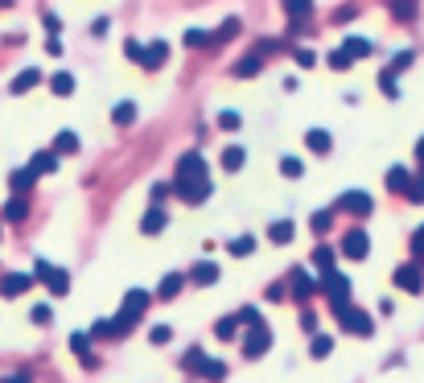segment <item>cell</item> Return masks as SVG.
<instances>
[{"label": "cell", "mask_w": 424, "mask_h": 383, "mask_svg": "<svg viewBox=\"0 0 424 383\" xmlns=\"http://www.w3.org/2000/svg\"><path fill=\"white\" fill-rule=\"evenodd\" d=\"M173 190H177V198L190 202V206H198V202L210 198V173H206L202 153H186V157L177 161V182H173Z\"/></svg>", "instance_id": "1"}, {"label": "cell", "mask_w": 424, "mask_h": 383, "mask_svg": "<svg viewBox=\"0 0 424 383\" xmlns=\"http://www.w3.org/2000/svg\"><path fill=\"white\" fill-rule=\"evenodd\" d=\"M317 289H322V293L330 297V305H334V314L350 305V281H346L342 272H334V268H330V272H322V285H317Z\"/></svg>", "instance_id": "2"}, {"label": "cell", "mask_w": 424, "mask_h": 383, "mask_svg": "<svg viewBox=\"0 0 424 383\" xmlns=\"http://www.w3.org/2000/svg\"><path fill=\"white\" fill-rule=\"evenodd\" d=\"M33 276L45 281V289H49L54 297H66V293H70V276H66V268H54L49 260H37V264H33Z\"/></svg>", "instance_id": "3"}, {"label": "cell", "mask_w": 424, "mask_h": 383, "mask_svg": "<svg viewBox=\"0 0 424 383\" xmlns=\"http://www.w3.org/2000/svg\"><path fill=\"white\" fill-rule=\"evenodd\" d=\"M272 347V330H268V322L264 318H256V322H247V338H243V355L247 359H260L264 351Z\"/></svg>", "instance_id": "4"}, {"label": "cell", "mask_w": 424, "mask_h": 383, "mask_svg": "<svg viewBox=\"0 0 424 383\" xmlns=\"http://www.w3.org/2000/svg\"><path fill=\"white\" fill-rule=\"evenodd\" d=\"M338 322H342V330H346V334H355V338H371V334H375V322H371L363 309H355V305L338 309Z\"/></svg>", "instance_id": "5"}, {"label": "cell", "mask_w": 424, "mask_h": 383, "mask_svg": "<svg viewBox=\"0 0 424 383\" xmlns=\"http://www.w3.org/2000/svg\"><path fill=\"white\" fill-rule=\"evenodd\" d=\"M367 252H371L367 231H363V227H350V231L342 235V256H350V260H367Z\"/></svg>", "instance_id": "6"}, {"label": "cell", "mask_w": 424, "mask_h": 383, "mask_svg": "<svg viewBox=\"0 0 424 383\" xmlns=\"http://www.w3.org/2000/svg\"><path fill=\"white\" fill-rule=\"evenodd\" d=\"M396 285H400L404 293H421L424 289V268L421 264H400V268H396Z\"/></svg>", "instance_id": "7"}, {"label": "cell", "mask_w": 424, "mask_h": 383, "mask_svg": "<svg viewBox=\"0 0 424 383\" xmlns=\"http://www.w3.org/2000/svg\"><path fill=\"white\" fill-rule=\"evenodd\" d=\"M346 215H359V219H367L371 210H375V202H371V194H363V190H350V194H342V202H338Z\"/></svg>", "instance_id": "8"}, {"label": "cell", "mask_w": 424, "mask_h": 383, "mask_svg": "<svg viewBox=\"0 0 424 383\" xmlns=\"http://www.w3.org/2000/svg\"><path fill=\"white\" fill-rule=\"evenodd\" d=\"M289 293H293L297 301H309V297L317 293V281H313V276H309L305 268H297V272L289 276Z\"/></svg>", "instance_id": "9"}, {"label": "cell", "mask_w": 424, "mask_h": 383, "mask_svg": "<svg viewBox=\"0 0 424 383\" xmlns=\"http://www.w3.org/2000/svg\"><path fill=\"white\" fill-rule=\"evenodd\" d=\"M165 58H169V45H165V41H153L148 50H140V58H136V62H140V66H148V70H157V66H165Z\"/></svg>", "instance_id": "10"}, {"label": "cell", "mask_w": 424, "mask_h": 383, "mask_svg": "<svg viewBox=\"0 0 424 383\" xmlns=\"http://www.w3.org/2000/svg\"><path fill=\"white\" fill-rule=\"evenodd\" d=\"M29 285H33V276H29V272H8V276L0 281V293H4V297H21Z\"/></svg>", "instance_id": "11"}, {"label": "cell", "mask_w": 424, "mask_h": 383, "mask_svg": "<svg viewBox=\"0 0 424 383\" xmlns=\"http://www.w3.org/2000/svg\"><path fill=\"white\" fill-rule=\"evenodd\" d=\"M54 169H58V157H54V153H33V161H29V173H33V177L54 173Z\"/></svg>", "instance_id": "12"}, {"label": "cell", "mask_w": 424, "mask_h": 383, "mask_svg": "<svg viewBox=\"0 0 424 383\" xmlns=\"http://www.w3.org/2000/svg\"><path fill=\"white\" fill-rule=\"evenodd\" d=\"M190 281H194V285H214V281H219V264H210V260H202V264H194V272H190Z\"/></svg>", "instance_id": "13"}, {"label": "cell", "mask_w": 424, "mask_h": 383, "mask_svg": "<svg viewBox=\"0 0 424 383\" xmlns=\"http://www.w3.org/2000/svg\"><path fill=\"white\" fill-rule=\"evenodd\" d=\"M148 301H153V297H148V293H144V289H132V293H128V297H124V309H128V314H132V318H140V314H144V309H148Z\"/></svg>", "instance_id": "14"}, {"label": "cell", "mask_w": 424, "mask_h": 383, "mask_svg": "<svg viewBox=\"0 0 424 383\" xmlns=\"http://www.w3.org/2000/svg\"><path fill=\"white\" fill-rule=\"evenodd\" d=\"M284 12L293 17V25H305L313 12V0H284Z\"/></svg>", "instance_id": "15"}, {"label": "cell", "mask_w": 424, "mask_h": 383, "mask_svg": "<svg viewBox=\"0 0 424 383\" xmlns=\"http://www.w3.org/2000/svg\"><path fill=\"white\" fill-rule=\"evenodd\" d=\"M305 144H309L313 153H330V144H334V140H330V132H326V128H309V132H305Z\"/></svg>", "instance_id": "16"}, {"label": "cell", "mask_w": 424, "mask_h": 383, "mask_svg": "<svg viewBox=\"0 0 424 383\" xmlns=\"http://www.w3.org/2000/svg\"><path fill=\"white\" fill-rule=\"evenodd\" d=\"M140 231H144V235H161V231H165V210H161V206H153V210L144 215Z\"/></svg>", "instance_id": "17"}, {"label": "cell", "mask_w": 424, "mask_h": 383, "mask_svg": "<svg viewBox=\"0 0 424 383\" xmlns=\"http://www.w3.org/2000/svg\"><path fill=\"white\" fill-rule=\"evenodd\" d=\"M388 8H392V17H396V21H404V25H408V21H416V8H421V4H416V0H392Z\"/></svg>", "instance_id": "18"}, {"label": "cell", "mask_w": 424, "mask_h": 383, "mask_svg": "<svg viewBox=\"0 0 424 383\" xmlns=\"http://www.w3.org/2000/svg\"><path fill=\"white\" fill-rule=\"evenodd\" d=\"M342 54H346L350 62H355V58H367V54H371V41H363V37H346V41H342Z\"/></svg>", "instance_id": "19"}, {"label": "cell", "mask_w": 424, "mask_h": 383, "mask_svg": "<svg viewBox=\"0 0 424 383\" xmlns=\"http://www.w3.org/2000/svg\"><path fill=\"white\" fill-rule=\"evenodd\" d=\"M33 83H41V70H33V66H29V70H21V74L12 78V95H25Z\"/></svg>", "instance_id": "20"}, {"label": "cell", "mask_w": 424, "mask_h": 383, "mask_svg": "<svg viewBox=\"0 0 424 383\" xmlns=\"http://www.w3.org/2000/svg\"><path fill=\"white\" fill-rule=\"evenodd\" d=\"M243 161H247V153H243L239 144H231V149H223V169H227V173H235V169H243Z\"/></svg>", "instance_id": "21"}, {"label": "cell", "mask_w": 424, "mask_h": 383, "mask_svg": "<svg viewBox=\"0 0 424 383\" xmlns=\"http://www.w3.org/2000/svg\"><path fill=\"white\" fill-rule=\"evenodd\" d=\"M181 285H186V276H181V272H169V276L161 281L157 297H165V301H169V297H177V293H181Z\"/></svg>", "instance_id": "22"}, {"label": "cell", "mask_w": 424, "mask_h": 383, "mask_svg": "<svg viewBox=\"0 0 424 383\" xmlns=\"http://www.w3.org/2000/svg\"><path fill=\"white\" fill-rule=\"evenodd\" d=\"M111 120H115V124H124V128H128V124H136V103H115V107H111Z\"/></svg>", "instance_id": "23"}, {"label": "cell", "mask_w": 424, "mask_h": 383, "mask_svg": "<svg viewBox=\"0 0 424 383\" xmlns=\"http://www.w3.org/2000/svg\"><path fill=\"white\" fill-rule=\"evenodd\" d=\"M25 215H29V202H25V198H21V194H16V198H12V202H8V206H4V219H8V223H21V219H25Z\"/></svg>", "instance_id": "24"}, {"label": "cell", "mask_w": 424, "mask_h": 383, "mask_svg": "<svg viewBox=\"0 0 424 383\" xmlns=\"http://www.w3.org/2000/svg\"><path fill=\"white\" fill-rule=\"evenodd\" d=\"M235 33H239V17H231L223 29H214V33H210V45H219V41H231Z\"/></svg>", "instance_id": "25"}, {"label": "cell", "mask_w": 424, "mask_h": 383, "mask_svg": "<svg viewBox=\"0 0 424 383\" xmlns=\"http://www.w3.org/2000/svg\"><path fill=\"white\" fill-rule=\"evenodd\" d=\"M54 153H78V136L74 132H58L54 136Z\"/></svg>", "instance_id": "26"}, {"label": "cell", "mask_w": 424, "mask_h": 383, "mask_svg": "<svg viewBox=\"0 0 424 383\" xmlns=\"http://www.w3.org/2000/svg\"><path fill=\"white\" fill-rule=\"evenodd\" d=\"M313 268H317V272H330V268H334V248L322 243V248L313 252Z\"/></svg>", "instance_id": "27"}, {"label": "cell", "mask_w": 424, "mask_h": 383, "mask_svg": "<svg viewBox=\"0 0 424 383\" xmlns=\"http://www.w3.org/2000/svg\"><path fill=\"white\" fill-rule=\"evenodd\" d=\"M70 347H74V355H78L82 363H91V355H87V351H91V338H87L82 330H74V334H70Z\"/></svg>", "instance_id": "28"}, {"label": "cell", "mask_w": 424, "mask_h": 383, "mask_svg": "<svg viewBox=\"0 0 424 383\" xmlns=\"http://www.w3.org/2000/svg\"><path fill=\"white\" fill-rule=\"evenodd\" d=\"M408 182H412V177H408V169H400V165L388 173V186H392L396 194H404V190H408Z\"/></svg>", "instance_id": "29"}, {"label": "cell", "mask_w": 424, "mask_h": 383, "mask_svg": "<svg viewBox=\"0 0 424 383\" xmlns=\"http://www.w3.org/2000/svg\"><path fill=\"white\" fill-rule=\"evenodd\" d=\"M309 227H313V235H326V231L334 227V215H330V210H317V215L309 219Z\"/></svg>", "instance_id": "30"}, {"label": "cell", "mask_w": 424, "mask_h": 383, "mask_svg": "<svg viewBox=\"0 0 424 383\" xmlns=\"http://www.w3.org/2000/svg\"><path fill=\"white\" fill-rule=\"evenodd\" d=\"M268 235H272V243H289V239H293V223H289V219H284V223H272Z\"/></svg>", "instance_id": "31"}, {"label": "cell", "mask_w": 424, "mask_h": 383, "mask_svg": "<svg viewBox=\"0 0 424 383\" xmlns=\"http://www.w3.org/2000/svg\"><path fill=\"white\" fill-rule=\"evenodd\" d=\"M256 252V235H239L231 239V256H252Z\"/></svg>", "instance_id": "32"}, {"label": "cell", "mask_w": 424, "mask_h": 383, "mask_svg": "<svg viewBox=\"0 0 424 383\" xmlns=\"http://www.w3.org/2000/svg\"><path fill=\"white\" fill-rule=\"evenodd\" d=\"M334 351V342H330V334H313V347H309V355L313 359H326Z\"/></svg>", "instance_id": "33"}, {"label": "cell", "mask_w": 424, "mask_h": 383, "mask_svg": "<svg viewBox=\"0 0 424 383\" xmlns=\"http://www.w3.org/2000/svg\"><path fill=\"white\" fill-rule=\"evenodd\" d=\"M198 375H206V380H223V375H227V367H223L219 359H202V367H198Z\"/></svg>", "instance_id": "34"}, {"label": "cell", "mask_w": 424, "mask_h": 383, "mask_svg": "<svg viewBox=\"0 0 424 383\" xmlns=\"http://www.w3.org/2000/svg\"><path fill=\"white\" fill-rule=\"evenodd\" d=\"M49 91H54V95H70V91H74V78H70V74H54V78H49Z\"/></svg>", "instance_id": "35"}, {"label": "cell", "mask_w": 424, "mask_h": 383, "mask_svg": "<svg viewBox=\"0 0 424 383\" xmlns=\"http://www.w3.org/2000/svg\"><path fill=\"white\" fill-rule=\"evenodd\" d=\"M412 58H416L412 50H400V54H396V62L388 66V74H400V70H408V66H412Z\"/></svg>", "instance_id": "36"}, {"label": "cell", "mask_w": 424, "mask_h": 383, "mask_svg": "<svg viewBox=\"0 0 424 383\" xmlns=\"http://www.w3.org/2000/svg\"><path fill=\"white\" fill-rule=\"evenodd\" d=\"M33 182H37V177H33L29 169H16V173H12V190H16V194H25V190H29Z\"/></svg>", "instance_id": "37"}, {"label": "cell", "mask_w": 424, "mask_h": 383, "mask_svg": "<svg viewBox=\"0 0 424 383\" xmlns=\"http://www.w3.org/2000/svg\"><path fill=\"white\" fill-rule=\"evenodd\" d=\"M214 334H219V338H235V334H239V322H235V318H223V322L214 326Z\"/></svg>", "instance_id": "38"}, {"label": "cell", "mask_w": 424, "mask_h": 383, "mask_svg": "<svg viewBox=\"0 0 424 383\" xmlns=\"http://www.w3.org/2000/svg\"><path fill=\"white\" fill-rule=\"evenodd\" d=\"M186 45H210V33H202V29H186Z\"/></svg>", "instance_id": "39"}, {"label": "cell", "mask_w": 424, "mask_h": 383, "mask_svg": "<svg viewBox=\"0 0 424 383\" xmlns=\"http://www.w3.org/2000/svg\"><path fill=\"white\" fill-rule=\"evenodd\" d=\"M280 173L284 177H301V161L297 157H280Z\"/></svg>", "instance_id": "40"}, {"label": "cell", "mask_w": 424, "mask_h": 383, "mask_svg": "<svg viewBox=\"0 0 424 383\" xmlns=\"http://www.w3.org/2000/svg\"><path fill=\"white\" fill-rule=\"evenodd\" d=\"M202 359H206V355H202V351H198V347H190V351H186V359H181V363H186V371H198V367H202Z\"/></svg>", "instance_id": "41"}, {"label": "cell", "mask_w": 424, "mask_h": 383, "mask_svg": "<svg viewBox=\"0 0 424 383\" xmlns=\"http://www.w3.org/2000/svg\"><path fill=\"white\" fill-rule=\"evenodd\" d=\"M256 70H260V58H243V62H235V74H243V78L256 74Z\"/></svg>", "instance_id": "42"}, {"label": "cell", "mask_w": 424, "mask_h": 383, "mask_svg": "<svg viewBox=\"0 0 424 383\" xmlns=\"http://www.w3.org/2000/svg\"><path fill=\"white\" fill-rule=\"evenodd\" d=\"M239 124H243V120H239V111H223V116H219V128H227V132H235Z\"/></svg>", "instance_id": "43"}, {"label": "cell", "mask_w": 424, "mask_h": 383, "mask_svg": "<svg viewBox=\"0 0 424 383\" xmlns=\"http://www.w3.org/2000/svg\"><path fill=\"white\" fill-rule=\"evenodd\" d=\"M379 87H383V91H388V95H392V99H396V95H400V87H396V74H388V70H383V74H379Z\"/></svg>", "instance_id": "44"}, {"label": "cell", "mask_w": 424, "mask_h": 383, "mask_svg": "<svg viewBox=\"0 0 424 383\" xmlns=\"http://www.w3.org/2000/svg\"><path fill=\"white\" fill-rule=\"evenodd\" d=\"M412 202H424V177H416V182H408V190H404Z\"/></svg>", "instance_id": "45"}, {"label": "cell", "mask_w": 424, "mask_h": 383, "mask_svg": "<svg viewBox=\"0 0 424 383\" xmlns=\"http://www.w3.org/2000/svg\"><path fill=\"white\" fill-rule=\"evenodd\" d=\"M412 256H416V260H424V227L412 235Z\"/></svg>", "instance_id": "46"}, {"label": "cell", "mask_w": 424, "mask_h": 383, "mask_svg": "<svg viewBox=\"0 0 424 383\" xmlns=\"http://www.w3.org/2000/svg\"><path fill=\"white\" fill-rule=\"evenodd\" d=\"M313 62H317L313 50H297V66H313Z\"/></svg>", "instance_id": "47"}, {"label": "cell", "mask_w": 424, "mask_h": 383, "mask_svg": "<svg viewBox=\"0 0 424 383\" xmlns=\"http://www.w3.org/2000/svg\"><path fill=\"white\" fill-rule=\"evenodd\" d=\"M330 66H334V70H346V66H350V58H346L342 50H334V58H330Z\"/></svg>", "instance_id": "48"}, {"label": "cell", "mask_w": 424, "mask_h": 383, "mask_svg": "<svg viewBox=\"0 0 424 383\" xmlns=\"http://www.w3.org/2000/svg\"><path fill=\"white\" fill-rule=\"evenodd\" d=\"M29 318H33V322H37V326H45V322H49V309H45V305H37V309H33V314H29Z\"/></svg>", "instance_id": "49"}, {"label": "cell", "mask_w": 424, "mask_h": 383, "mask_svg": "<svg viewBox=\"0 0 424 383\" xmlns=\"http://www.w3.org/2000/svg\"><path fill=\"white\" fill-rule=\"evenodd\" d=\"M153 342H157V347L169 342V326H153Z\"/></svg>", "instance_id": "50"}, {"label": "cell", "mask_w": 424, "mask_h": 383, "mask_svg": "<svg viewBox=\"0 0 424 383\" xmlns=\"http://www.w3.org/2000/svg\"><path fill=\"white\" fill-rule=\"evenodd\" d=\"M45 29H49V33H58V29H62V21H58V12H45Z\"/></svg>", "instance_id": "51"}, {"label": "cell", "mask_w": 424, "mask_h": 383, "mask_svg": "<svg viewBox=\"0 0 424 383\" xmlns=\"http://www.w3.org/2000/svg\"><path fill=\"white\" fill-rule=\"evenodd\" d=\"M4 383H29V375L21 371V375H8V380H4Z\"/></svg>", "instance_id": "52"}, {"label": "cell", "mask_w": 424, "mask_h": 383, "mask_svg": "<svg viewBox=\"0 0 424 383\" xmlns=\"http://www.w3.org/2000/svg\"><path fill=\"white\" fill-rule=\"evenodd\" d=\"M416 157H421V161H424V140H421V144H416Z\"/></svg>", "instance_id": "53"}]
</instances>
